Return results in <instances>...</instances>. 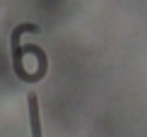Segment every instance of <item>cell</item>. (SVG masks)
Segmentation results:
<instances>
[{"label":"cell","mask_w":147,"mask_h":137,"mask_svg":"<svg viewBox=\"0 0 147 137\" xmlns=\"http://www.w3.org/2000/svg\"><path fill=\"white\" fill-rule=\"evenodd\" d=\"M27 103H29V125H32V137H44V132H41V118H39V96L29 94L27 96Z\"/></svg>","instance_id":"6da1fadb"}]
</instances>
